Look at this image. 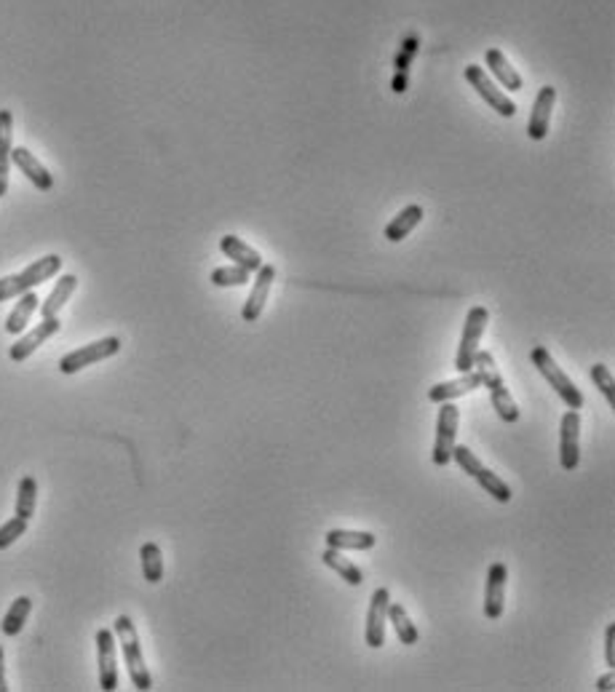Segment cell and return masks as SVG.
Returning a JSON list of instances; mask_svg holds the SVG:
<instances>
[{
	"label": "cell",
	"mask_w": 615,
	"mask_h": 692,
	"mask_svg": "<svg viewBox=\"0 0 615 692\" xmlns=\"http://www.w3.org/2000/svg\"><path fill=\"white\" fill-rule=\"evenodd\" d=\"M580 462V415L568 410L560 422V465L562 470H575Z\"/></svg>",
	"instance_id": "8fae6325"
},
{
	"label": "cell",
	"mask_w": 615,
	"mask_h": 692,
	"mask_svg": "<svg viewBox=\"0 0 615 692\" xmlns=\"http://www.w3.org/2000/svg\"><path fill=\"white\" fill-rule=\"evenodd\" d=\"M249 271L241 268V265H231V268H217L212 271V283L220 286V289H228V286H246L249 283Z\"/></svg>",
	"instance_id": "4dcf8cb0"
},
{
	"label": "cell",
	"mask_w": 615,
	"mask_h": 692,
	"mask_svg": "<svg viewBox=\"0 0 615 692\" xmlns=\"http://www.w3.org/2000/svg\"><path fill=\"white\" fill-rule=\"evenodd\" d=\"M554 102H557V89L554 86H543L538 92V96H535L532 115H530V124H527V137L532 139V142H543V139L549 137Z\"/></svg>",
	"instance_id": "2e32d148"
},
{
	"label": "cell",
	"mask_w": 615,
	"mask_h": 692,
	"mask_svg": "<svg viewBox=\"0 0 615 692\" xmlns=\"http://www.w3.org/2000/svg\"><path fill=\"white\" fill-rule=\"evenodd\" d=\"M14 115L11 110H0V198L8 193V174H11V150H14Z\"/></svg>",
	"instance_id": "7402d4cb"
},
{
	"label": "cell",
	"mask_w": 615,
	"mask_h": 692,
	"mask_svg": "<svg viewBox=\"0 0 615 692\" xmlns=\"http://www.w3.org/2000/svg\"><path fill=\"white\" fill-rule=\"evenodd\" d=\"M62 271V257L59 254H46L41 260H35L33 265H27L22 273L0 278V302H8L25 292H33L35 286H41L44 281L54 278Z\"/></svg>",
	"instance_id": "3957f363"
},
{
	"label": "cell",
	"mask_w": 615,
	"mask_h": 692,
	"mask_svg": "<svg viewBox=\"0 0 615 692\" xmlns=\"http://www.w3.org/2000/svg\"><path fill=\"white\" fill-rule=\"evenodd\" d=\"M458 422H461V410L452 401L439 404V417H436V441H433V465L444 468L452 462V450H455V436H458Z\"/></svg>",
	"instance_id": "52a82bcc"
},
{
	"label": "cell",
	"mask_w": 615,
	"mask_h": 692,
	"mask_svg": "<svg viewBox=\"0 0 615 692\" xmlns=\"http://www.w3.org/2000/svg\"><path fill=\"white\" fill-rule=\"evenodd\" d=\"M78 289V276H73V273H64V276H59L56 281V286L51 289V294H48L46 300L41 302V319H54V316H59V311L70 302V297H73V292Z\"/></svg>",
	"instance_id": "44dd1931"
},
{
	"label": "cell",
	"mask_w": 615,
	"mask_h": 692,
	"mask_svg": "<svg viewBox=\"0 0 615 692\" xmlns=\"http://www.w3.org/2000/svg\"><path fill=\"white\" fill-rule=\"evenodd\" d=\"M121 351V340L118 337H102L96 342H89V345H81L78 351H70L59 359V371L62 374H78L86 367H94L104 359H113L115 353Z\"/></svg>",
	"instance_id": "8992f818"
},
{
	"label": "cell",
	"mask_w": 615,
	"mask_h": 692,
	"mask_svg": "<svg viewBox=\"0 0 615 692\" xmlns=\"http://www.w3.org/2000/svg\"><path fill=\"white\" fill-rule=\"evenodd\" d=\"M466 81L471 84L473 89H476V94H479L498 115H503V118H514V115H517L514 99H509L503 89H498V84L484 73V67L469 64V67H466Z\"/></svg>",
	"instance_id": "9c48e42d"
},
{
	"label": "cell",
	"mask_w": 615,
	"mask_h": 692,
	"mask_svg": "<svg viewBox=\"0 0 615 692\" xmlns=\"http://www.w3.org/2000/svg\"><path fill=\"white\" fill-rule=\"evenodd\" d=\"M506 580L509 569L503 561H495L487 572V586H484V618L487 620H501L506 609Z\"/></svg>",
	"instance_id": "5bb4252c"
},
{
	"label": "cell",
	"mask_w": 615,
	"mask_h": 692,
	"mask_svg": "<svg viewBox=\"0 0 615 692\" xmlns=\"http://www.w3.org/2000/svg\"><path fill=\"white\" fill-rule=\"evenodd\" d=\"M27 519H22V516H14V519H8L3 527H0V551H5V549H11L25 532H27Z\"/></svg>",
	"instance_id": "1f68e13d"
},
{
	"label": "cell",
	"mask_w": 615,
	"mask_h": 692,
	"mask_svg": "<svg viewBox=\"0 0 615 692\" xmlns=\"http://www.w3.org/2000/svg\"><path fill=\"white\" fill-rule=\"evenodd\" d=\"M113 634H115V642L121 645L126 668H129V677H132V685H134L137 690L147 692L153 687V677H150V671H147V666H144V655L143 645H140L137 626L132 623L129 615H118L115 623H113Z\"/></svg>",
	"instance_id": "7a4b0ae2"
},
{
	"label": "cell",
	"mask_w": 615,
	"mask_h": 692,
	"mask_svg": "<svg viewBox=\"0 0 615 692\" xmlns=\"http://www.w3.org/2000/svg\"><path fill=\"white\" fill-rule=\"evenodd\" d=\"M96 666H99V687L104 692L118 690V642L110 628L96 631Z\"/></svg>",
	"instance_id": "30bf717a"
},
{
	"label": "cell",
	"mask_w": 615,
	"mask_h": 692,
	"mask_svg": "<svg viewBox=\"0 0 615 692\" xmlns=\"http://www.w3.org/2000/svg\"><path fill=\"white\" fill-rule=\"evenodd\" d=\"M30 612H33V599L30 597H16V599L11 601L3 623H0V631L5 637H19L25 623H27V618H30Z\"/></svg>",
	"instance_id": "4316f807"
},
{
	"label": "cell",
	"mask_w": 615,
	"mask_h": 692,
	"mask_svg": "<svg viewBox=\"0 0 615 692\" xmlns=\"http://www.w3.org/2000/svg\"><path fill=\"white\" fill-rule=\"evenodd\" d=\"M11 163H14L33 185L38 187V190L48 193V190L54 187V174L35 158V153H30L27 147H14V150H11Z\"/></svg>",
	"instance_id": "e0dca14e"
},
{
	"label": "cell",
	"mask_w": 615,
	"mask_h": 692,
	"mask_svg": "<svg viewBox=\"0 0 615 692\" xmlns=\"http://www.w3.org/2000/svg\"><path fill=\"white\" fill-rule=\"evenodd\" d=\"M452 460L461 465V470L463 473H469L473 481L492 498V500H498V503H511V498H514V492H511V487L498 476V473H492L490 468H484V462L479 460L476 455H473L469 447H458L455 444V450H452Z\"/></svg>",
	"instance_id": "5b68a950"
},
{
	"label": "cell",
	"mask_w": 615,
	"mask_h": 692,
	"mask_svg": "<svg viewBox=\"0 0 615 692\" xmlns=\"http://www.w3.org/2000/svg\"><path fill=\"white\" fill-rule=\"evenodd\" d=\"M388 604L391 594L388 588H375L370 597V609H367V626H364V642L372 649H380L385 645V623H388Z\"/></svg>",
	"instance_id": "4fadbf2b"
},
{
	"label": "cell",
	"mask_w": 615,
	"mask_h": 692,
	"mask_svg": "<svg viewBox=\"0 0 615 692\" xmlns=\"http://www.w3.org/2000/svg\"><path fill=\"white\" fill-rule=\"evenodd\" d=\"M597 690H602V692H605V690H615V674H613V668H610V671H608L605 677H600V679H597Z\"/></svg>",
	"instance_id": "e575fe53"
},
{
	"label": "cell",
	"mask_w": 615,
	"mask_h": 692,
	"mask_svg": "<svg viewBox=\"0 0 615 692\" xmlns=\"http://www.w3.org/2000/svg\"><path fill=\"white\" fill-rule=\"evenodd\" d=\"M62 329V321H59V316H54V319H44V321L38 323L35 329H30L27 334H22L11 348H8V359L14 361V364H22V361H27L46 340H51L56 331Z\"/></svg>",
	"instance_id": "7c38bea8"
},
{
	"label": "cell",
	"mask_w": 615,
	"mask_h": 692,
	"mask_svg": "<svg viewBox=\"0 0 615 692\" xmlns=\"http://www.w3.org/2000/svg\"><path fill=\"white\" fill-rule=\"evenodd\" d=\"M484 59H487V67H490V73L498 78V84L503 86V89H509V92H520L521 89V75L511 67V62L506 59V54L503 51H498V48H490L487 54H484Z\"/></svg>",
	"instance_id": "d4e9b609"
},
{
	"label": "cell",
	"mask_w": 615,
	"mask_h": 692,
	"mask_svg": "<svg viewBox=\"0 0 615 692\" xmlns=\"http://www.w3.org/2000/svg\"><path fill=\"white\" fill-rule=\"evenodd\" d=\"M388 623L393 626L399 645H407V647L418 645L421 631H418V626L412 623V618L407 615L404 604H399V601H391V604H388Z\"/></svg>",
	"instance_id": "484cf974"
},
{
	"label": "cell",
	"mask_w": 615,
	"mask_h": 692,
	"mask_svg": "<svg viewBox=\"0 0 615 692\" xmlns=\"http://www.w3.org/2000/svg\"><path fill=\"white\" fill-rule=\"evenodd\" d=\"M605 660L610 668H615V623L605 628Z\"/></svg>",
	"instance_id": "836d02e7"
},
{
	"label": "cell",
	"mask_w": 615,
	"mask_h": 692,
	"mask_svg": "<svg viewBox=\"0 0 615 692\" xmlns=\"http://www.w3.org/2000/svg\"><path fill=\"white\" fill-rule=\"evenodd\" d=\"M479 382L490 390V401H492V410L498 412V417L503 422H520V407L511 396V390L506 388L501 371L495 367V359L490 351H476L473 353V370Z\"/></svg>",
	"instance_id": "6da1fadb"
},
{
	"label": "cell",
	"mask_w": 615,
	"mask_h": 692,
	"mask_svg": "<svg viewBox=\"0 0 615 692\" xmlns=\"http://www.w3.org/2000/svg\"><path fill=\"white\" fill-rule=\"evenodd\" d=\"M393 92L396 94L407 92V73H396V78H393Z\"/></svg>",
	"instance_id": "d590c367"
},
{
	"label": "cell",
	"mask_w": 615,
	"mask_h": 692,
	"mask_svg": "<svg viewBox=\"0 0 615 692\" xmlns=\"http://www.w3.org/2000/svg\"><path fill=\"white\" fill-rule=\"evenodd\" d=\"M220 249H223V254H225L228 260H233V265L246 268L249 273H257V271L265 265V260L260 257V252L252 249V246H249L246 241H241L238 235H223V238H220Z\"/></svg>",
	"instance_id": "d6986e66"
},
{
	"label": "cell",
	"mask_w": 615,
	"mask_h": 692,
	"mask_svg": "<svg viewBox=\"0 0 615 692\" xmlns=\"http://www.w3.org/2000/svg\"><path fill=\"white\" fill-rule=\"evenodd\" d=\"M273 281H276V268H273V265H263V268L257 271V278H254L252 292H249V300H246V305H243V311H241V319H243V321L252 323L263 316L265 302H268V297H271Z\"/></svg>",
	"instance_id": "9a60e30c"
},
{
	"label": "cell",
	"mask_w": 615,
	"mask_h": 692,
	"mask_svg": "<svg viewBox=\"0 0 615 692\" xmlns=\"http://www.w3.org/2000/svg\"><path fill=\"white\" fill-rule=\"evenodd\" d=\"M591 380H594V385L600 388V393L608 399V404L615 410V380H613V371L608 370L605 364H594L591 367Z\"/></svg>",
	"instance_id": "d6a6232c"
},
{
	"label": "cell",
	"mask_w": 615,
	"mask_h": 692,
	"mask_svg": "<svg viewBox=\"0 0 615 692\" xmlns=\"http://www.w3.org/2000/svg\"><path fill=\"white\" fill-rule=\"evenodd\" d=\"M324 540H327V549H334V551H372L378 546V538L362 529H330Z\"/></svg>",
	"instance_id": "ffe728a7"
},
{
	"label": "cell",
	"mask_w": 615,
	"mask_h": 692,
	"mask_svg": "<svg viewBox=\"0 0 615 692\" xmlns=\"http://www.w3.org/2000/svg\"><path fill=\"white\" fill-rule=\"evenodd\" d=\"M8 690L5 685V655H3V647H0V692Z\"/></svg>",
	"instance_id": "8d00e7d4"
},
{
	"label": "cell",
	"mask_w": 615,
	"mask_h": 692,
	"mask_svg": "<svg viewBox=\"0 0 615 692\" xmlns=\"http://www.w3.org/2000/svg\"><path fill=\"white\" fill-rule=\"evenodd\" d=\"M41 308V297L35 294V292H25V294H19V302L14 305V311L8 313V319H5V331L8 334H25V329H27V323L30 319L35 316V311Z\"/></svg>",
	"instance_id": "603a6c76"
},
{
	"label": "cell",
	"mask_w": 615,
	"mask_h": 692,
	"mask_svg": "<svg viewBox=\"0 0 615 692\" xmlns=\"http://www.w3.org/2000/svg\"><path fill=\"white\" fill-rule=\"evenodd\" d=\"M530 359H532V367L541 371L543 380L549 382V388H554V393L568 404V410H583V404H586L583 393L578 390V385L565 374V370L554 361V356L549 353V348L535 345L532 353H530Z\"/></svg>",
	"instance_id": "277c9868"
},
{
	"label": "cell",
	"mask_w": 615,
	"mask_h": 692,
	"mask_svg": "<svg viewBox=\"0 0 615 692\" xmlns=\"http://www.w3.org/2000/svg\"><path fill=\"white\" fill-rule=\"evenodd\" d=\"M421 220H423V206H418V203H410V206H404L388 225H385V238L391 241V243H399V241H404L410 232L415 231L418 225H421Z\"/></svg>",
	"instance_id": "cb8c5ba5"
},
{
	"label": "cell",
	"mask_w": 615,
	"mask_h": 692,
	"mask_svg": "<svg viewBox=\"0 0 615 692\" xmlns=\"http://www.w3.org/2000/svg\"><path fill=\"white\" fill-rule=\"evenodd\" d=\"M35 506H38V481L33 476H22L16 489V516L30 521L35 516Z\"/></svg>",
	"instance_id": "f1b7e54d"
},
{
	"label": "cell",
	"mask_w": 615,
	"mask_h": 692,
	"mask_svg": "<svg viewBox=\"0 0 615 692\" xmlns=\"http://www.w3.org/2000/svg\"><path fill=\"white\" fill-rule=\"evenodd\" d=\"M140 561H143V575L147 583H161L164 580V554L158 543H144L140 549Z\"/></svg>",
	"instance_id": "f546056e"
},
{
	"label": "cell",
	"mask_w": 615,
	"mask_h": 692,
	"mask_svg": "<svg viewBox=\"0 0 615 692\" xmlns=\"http://www.w3.org/2000/svg\"><path fill=\"white\" fill-rule=\"evenodd\" d=\"M476 388H481L476 371H466L458 380H447V382H436L433 388H428V401L431 404H444V401H455L466 393H473Z\"/></svg>",
	"instance_id": "ac0fdd59"
},
{
	"label": "cell",
	"mask_w": 615,
	"mask_h": 692,
	"mask_svg": "<svg viewBox=\"0 0 615 692\" xmlns=\"http://www.w3.org/2000/svg\"><path fill=\"white\" fill-rule=\"evenodd\" d=\"M322 561L330 567L332 572H337L348 586H362L364 583V575H362V569L351 561V559H345V556L340 554V551H334V549H327L324 554H322Z\"/></svg>",
	"instance_id": "83f0119b"
},
{
	"label": "cell",
	"mask_w": 615,
	"mask_h": 692,
	"mask_svg": "<svg viewBox=\"0 0 615 692\" xmlns=\"http://www.w3.org/2000/svg\"><path fill=\"white\" fill-rule=\"evenodd\" d=\"M487 321H490V313L484 305H473L466 316V323H463V334H461V345H458V356H455V370L461 374L473 370V353L479 351V342H481V334L487 329Z\"/></svg>",
	"instance_id": "ba28073f"
}]
</instances>
